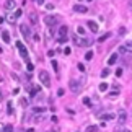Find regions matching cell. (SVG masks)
<instances>
[{
    "mask_svg": "<svg viewBox=\"0 0 132 132\" xmlns=\"http://www.w3.org/2000/svg\"><path fill=\"white\" fill-rule=\"evenodd\" d=\"M67 36H68V28L67 26H60L57 30V42L59 44H64L67 41Z\"/></svg>",
    "mask_w": 132,
    "mask_h": 132,
    "instance_id": "6da1fadb",
    "label": "cell"
},
{
    "mask_svg": "<svg viewBox=\"0 0 132 132\" xmlns=\"http://www.w3.org/2000/svg\"><path fill=\"white\" fill-rule=\"evenodd\" d=\"M68 88H70L73 93H80V91H82V82H78V80H70V82H68Z\"/></svg>",
    "mask_w": 132,
    "mask_h": 132,
    "instance_id": "7a4b0ae2",
    "label": "cell"
},
{
    "mask_svg": "<svg viewBox=\"0 0 132 132\" xmlns=\"http://www.w3.org/2000/svg\"><path fill=\"white\" fill-rule=\"evenodd\" d=\"M39 80L42 82L44 87H51V77H49V73H47L46 70H42V72L39 73Z\"/></svg>",
    "mask_w": 132,
    "mask_h": 132,
    "instance_id": "3957f363",
    "label": "cell"
},
{
    "mask_svg": "<svg viewBox=\"0 0 132 132\" xmlns=\"http://www.w3.org/2000/svg\"><path fill=\"white\" fill-rule=\"evenodd\" d=\"M16 47H18V51H20V56H21L25 60H28V51H26V47L23 46V42L16 41Z\"/></svg>",
    "mask_w": 132,
    "mask_h": 132,
    "instance_id": "277c9868",
    "label": "cell"
},
{
    "mask_svg": "<svg viewBox=\"0 0 132 132\" xmlns=\"http://www.w3.org/2000/svg\"><path fill=\"white\" fill-rule=\"evenodd\" d=\"M20 31H21L23 36H25V39L30 41V38H31V31L28 30V25H21V26H20Z\"/></svg>",
    "mask_w": 132,
    "mask_h": 132,
    "instance_id": "5b68a950",
    "label": "cell"
},
{
    "mask_svg": "<svg viewBox=\"0 0 132 132\" xmlns=\"http://www.w3.org/2000/svg\"><path fill=\"white\" fill-rule=\"evenodd\" d=\"M73 41H75V44H77V46H85V47L91 44V41H88V39H78L77 36H73Z\"/></svg>",
    "mask_w": 132,
    "mask_h": 132,
    "instance_id": "8992f818",
    "label": "cell"
},
{
    "mask_svg": "<svg viewBox=\"0 0 132 132\" xmlns=\"http://www.w3.org/2000/svg\"><path fill=\"white\" fill-rule=\"evenodd\" d=\"M73 10H75V11H78V13H87V10H88V8H87L85 5L75 3V5H73Z\"/></svg>",
    "mask_w": 132,
    "mask_h": 132,
    "instance_id": "52a82bcc",
    "label": "cell"
},
{
    "mask_svg": "<svg viewBox=\"0 0 132 132\" xmlns=\"http://www.w3.org/2000/svg\"><path fill=\"white\" fill-rule=\"evenodd\" d=\"M44 21H46V25H47V26H54V25L57 23V18H56V16H46V18H44Z\"/></svg>",
    "mask_w": 132,
    "mask_h": 132,
    "instance_id": "ba28073f",
    "label": "cell"
},
{
    "mask_svg": "<svg viewBox=\"0 0 132 132\" xmlns=\"http://www.w3.org/2000/svg\"><path fill=\"white\" fill-rule=\"evenodd\" d=\"M3 7H5V10H11V8H15V7H16V2H13V0H7Z\"/></svg>",
    "mask_w": 132,
    "mask_h": 132,
    "instance_id": "9c48e42d",
    "label": "cell"
},
{
    "mask_svg": "<svg viewBox=\"0 0 132 132\" xmlns=\"http://www.w3.org/2000/svg\"><path fill=\"white\" fill-rule=\"evenodd\" d=\"M87 25H88V28H90V30H91L93 33H98V25H96L95 21H88Z\"/></svg>",
    "mask_w": 132,
    "mask_h": 132,
    "instance_id": "30bf717a",
    "label": "cell"
},
{
    "mask_svg": "<svg viewBox=\"0 0 132 132\" xmlns=\"http://www.w3.org/2000/svg\"><path fill=\"white\" fill-rule=\"evenodd\" d=\"M117 119H119V124H124V122H126V119H127V114H126V111H121Z\"/></svg>",
    "mask_w": 132,
    "mask_h": 132,
    "instance_id": "8fae6325",
    "label": "cell"
},
{
    "mask_svg": "<svg viewBox=\"0 0 132 132\" xmlns=\"http://www.w3.org/2000/svg\"><path fill=\"white\" fill-rule=\"evenodd\" d=\"M2 39H3V42H10V33L8 31H3L2 33Z\"/></svg>",
    "mask_w": 132,
    "mask_h": 132,
    "instance_id": "7c38bea8",
    "label": "cell"
},
{
    "mask_svg": "<svg viewBox=\"0 0 132 132\" xmlns=\"http://www.w3.org/2000/svg\"><path fill=\"white\" fill-rule=\"evenodd\" d=\"M116 60H117V54H113V56L108 59V64H109V65H113V64H116Z\"/></svg>",
    "mask_w": 132,
    "mask_h": 132,
    "instance_id": "4fadbf2b",
    "label": "cell"
},
{
    "mask_svg": "<svg viewBox=\"0 0 132 132\" xmlns=\"http://www.w3.org/2000/svg\"><path fill=\"white\" fill-rule=\"evenodd\" d=\"M101 119H103V121H113V119H114V114H111V113H109V114H103Z\"/></svg>",
    "mask_w": 132,
    "mask_h": 132,
    "instance_id": "5bb4252c",
    "label": "cell"
},
{
    "mask_svg": "<svg viewBox=\"0 0 132 132\" xmlns=\"http://www.w3.org/2000/svg\"><path fill=\"white\" fill-rule=\"evenodd\" d=\"M30 20H31V23H33V25H38V23H39L38 15H34V13H31V15H30Z\"/></svg>",
    "mask_w": 132,
    "mask_h": 132,
    "instance_id": "9a60e30c",
    "label": "cell"
},
{
    "mask_svg": "<svg viewBox=\"0 0 132 132\" xmlns=\"http://www.w3.org/2000/svg\"><path fill=\"white\" fill-rule=\"evenodd\" d=\"M39 90H41L39 87H33V88H31V91H30V96H31V98H33V96H36V93H38Z\"/></svg>",
    "mask_w": 132,
    "mask_h": 132,
    "instance_id": "2e32d148",
    "label": "cell"
},
{
    "mask_svg": "<svg viewBox=\"0 0 132 132\" xmlns=\"http://www.w3.org/2000/svg\"><path fill=\"white\" fill-rule=\"evenodd\" d=\"M119 52H121V54H124V56H127V54H131V52H129V51L126 49V46H124V44H122V46H119Z\"/></svg>",
    "mask_w": 132,
    "mask_h": 132,
    "instance_id": "e0dca14e",
    "label": "cell"
},
{
    "mask_svg": "<svg viewBox=\"0 0 132 132\" xmlns=\"http://www.w3.org/2000/svg\"><path fill=\"white\" fill-rule=\"evenodd\" d=\"M7 113L8 114H13V104H11V101L7 103Z\"/></svg>",
    "mask_w": 132,
    "mask_h": 132,
    "instance_id": "ac0fdd59",
    "label": "cell"
},
{
    "mask_svg": "<svg viewBox=\"0 0 132 132\" xmlns=\"http://www.w3.org/2000/svg\"><path fill=\"white\" fill-rule=\"evenodd\" d=\"M46 109H47V108H41V106H36V108H34V113H38V114H41V113H42V114H44V113H46Z\"/></svg>",
    "mask_w": 132,
    "mask_h": 132,
    "instance_id": "d6986e66",
    "label": "cell"
},
{
    "mask_svg": "<svg viewBox=\"0 0 132 132\" xmlns=\"http://www.w3.org/2000/svg\"><path fill=\"white\" fill-rule=\"evenodd\" d=\"M106 90H108V83H106V82L99 83V91H106Z\"/></svg>",
    "mask_w": 132,
    "mask_h": 132,
    "instance_id": "ffe728a7",
    "label": "cell"
},
{
    "mask_svg": "<svg viewBox=\"0 0 132 132\" xmlns=\"http://www.w3.org/2000/svg\"><path fill=\"white\" fill-rule=\"evenodd\" d=\"M85 132H98V127H96V126H88Z\"/></svg>",
    "mask_w": 132,
    "mask_h": 132,
    "instance_id": "44dd1931",
    "label": "cell"
},
{
    "mask_svg": "<svg viewBox=\"0 0 132 132\" xmlns=\"http://www.w3.org/2000/svg\"><path fill=\"white\" fill-rule=\"evenodd\" d=\"M3 132H13V126H11V124H7L5 129H3Z\"/></svg>",
    "mask_w": 132,
    "mask_h": 132,
    "instance_id": "7402d4cb",
    "label": "cell"
},
{
    "mask_svg": "<svg viewBox=\"0 0 132 132\" xmlns=\"http://www.w3.org/2000/svg\"><path fill=\"white\" fill-rule=\"evenodd\" d=\"M85 59H87V60H91V59H93V52H91V51H88V52L85 54Z\"/></svg>",
    "mask_w": 132,
    "mask_h": 132,
    "instance_id": "603a6c76",
    "label": "cell"
},
{
    "mask_svg": "<svg viewBox=\"0 0 132 132\" xmlns=\"http://www.w3.org/2000/svg\"><path fill=\"white\" fill-rule=\"evenodd\" d=\"M108 38H109V33L103 34V36H101V38H99V39H98V42H103V41H106V39H108Z\"/></svg>",
    "mask_w": 132,
    "mask_h": 132,
    "instance_id": "cb8c5ba5",
    "label": "cell"
},
{
    "mask_svg": "<svg viewBox=\"0 0 132 132\" xmlns=\"http://www.w3.org/2000/svg\"><path fill=\"white\" fill-rule=\"evenodd\" d=\"M26 70H28L30 73H31V72L34 70V67H33V64H31V62H28V64H26Z\"/></svg>",
    "mask_w": 132,
    "mask_h": 132,
    "instance_id": "d4e9b609",
    "label": "cell"
},
{
    "mask_svg": "<svg viewBox=\"0 0 132 132\" xmlns=\"http://www.w3.org/2000/svg\"><path fill=\"white\" fill-rule=\"evenodd\" d=\"M21 13H23V11H21V8H18V10H15V13H13V15H15V18H20V16H21Z\"/></svg>",
    "mask_w": 132,
    "mask_h": 132,
    "instance_id": "484cf974",
    "label": "cell"
},
{
    "mask_svg": "<svg viewBox=\"0 0 132 132\" xmlns=\"http://www.w3.org/2000/svg\"><path fill=\"white\" fill-rule=\"evenodd\" d=\"M109 75V68H104V70H101V77L104 78V77H108Z\"/></svg>",
    "mask_w": 132,
    "mask_h": 132,
    "instance_id": "4316f807",
    "label": "cell"
},
{
    "mask_svg": "<svg viewBox=\"0 0 132 132\" xmlns=\"http://www.w3.org/2000/svg\"><path fill=\"white\" fill-rule=\"evenodd\" d=\"M124 46H126V49H127V51H129V52L132 54V42H126Z\"/></svg>",
    "mask_w": 132,
    "mask_h": 132,
    "instance_id": "83f0119b",
    "label": "cell"
},
{
    "mask_svg": "<svg viewBox=\"0 0 132 132\" xmlns=\"http://www.w3.org/2000/svg\"><path fill=\"white\" fill-rule=\"evenodd\" d=\"M20 104H21L23 108H26V106H28V101H26L25 98H21V99H20Z\"/></svg>",
    "mask_w": 132,
    "mask_h": 132,
    "instance_id": "f1b7e54d",
    "label": "cell"
},
{
    "mask_svg": "<svg viewBox=\"0 0 132 132\" xmlns=\"http://www.w3.org/2000/svg\"><path fill=\"white\" fill-rule=\"evenodd\" d=\"M77 33H78V34H85V30H83V26H78V28H77Z\"/></svg>",
    "mask_w": 132,
    "mask_h": 132,
    "instance_id": "f546056e",
    "label": "cell"
},
{
    "mask_svg": "<svg viewBox=\"0 0 132 132\" xmlns=\"http://www.w3.org/2000/svg\"><path fill=\"white\" fill-rule=\"evenodd\" d=\"M64 93H65L64 88H59V90H57V96H64Z\"/></svg>",
    "mask_w": 132,
    "mask_h": 132,
    "instance_id": "4dcf8cb0",
    "label": "cell"
},
{
    "mask_svg": "<svg viewBox=\"0 0 132 132\" xmlns=\"http://www.w3.org/2000/svg\"><path fill=\"white\" fill-rule=\"evenodd\" d=\"M78 70H80V72H85V70H87V68H85V65H83L82 62L78 64Z\"/></svg>",
    "mask_w": 132,
    "mask_h": 132,
    "instance_id": "1f68e13d",
    "label": "cell"
},
{
    "mask_svg": "<svg viewBox=\"0 0 132 132\" xmlns=\"http://www.w3.org/2000/svg\"><path fill=\"white\" fill-rule=\"evenodd\" d=\"M70 52H72L70 47H65V49H64V54H65V56H70Z\"/></svg>",
    "mask_w": 132,
    "mask_h": 132,
    "instance_id": "d6a6232c",
    "label": "cell"
},
{
    "mask_svg": "<svg viewBox=\"0 0 132 132\" xmlns=\"http://www.w3.org/2000/svg\"><path fill=\"white\" fill-rule=\"evenodd\" d=\"M46 8H47V10H54V5H52V3H46Z\"/></svg>",
    "mask_w": 132,
    "mask_h": 132,
    "instance_id": "836d02e7",
    "label": "cell"
},
{
    "mask_svg": "<svg viewBox=\"0 0 132 132\" xmlns=\"http://www.w3.org/2000/svg\"><path fill=\"white\" fill-rule=\"evenodd\" d=\"M121 75H122V68H117L116 70V77H121Z\"/></svg>",
    "mask_w": 132,
    "mask_h": 132,
    "instance_id": "e575fe53",
    "label": "cell"
},
{
    "mask_svg": "<svg viewBox=\"0 0 132 132\" xmlns=\"http://www.w3.org/2000/svg\"><path fill=\"white\" fill-rule=\"evenodd\" d=\"M83 103H85L87 106H91V101H90V99H88V98H85V99H83Z\"/></svg>",
    "mask_w": 132,
    "mask_h": 132,
    "instance_id": "d590c367",
    "label": "cell"
},
{
    "mask_svg": "<svg viewBox=\"0 0 132 132\" xmlns=\"http://www.w3.org/2000/svg\"><path fill=\"white\" fill-rule=\"evenodd\" d=\"M3 129H5V126H3V124L0 122V132H3Z\"/></svg>",
    "mask_w": 132,
    "mask_h": 132,
    "instance_id": "8d00e7d4",
    "label": "cell"
},
{
    "mask_svg": "<svg viewBox=\"0 0 132 132\" xmlns=\"http://www.w3.org/2000/svg\"><path fill=\"white\" fill-rule=\"evenodd\" d=\"M3 21H5V16H0V25H2Z\"/></svg>",
    "mask_w": 132,
    "mask_h": 132,
    "instance_id": "74e56055",
    "label": "cell"
},
{
    "mask_svg": "<svg viewBox=\"0 0 132 132\" xmlns=\"http://www.w3.org/2000/svg\"><path fill=\"white\" fill-rule=\"evenodd\" d=\"M26 132H34V129H28V131H26Z\"/></svg>",
    "mask_w": 132,
    "mask_h": 132,
    "instance_id": "f35d334b",
    "label": "cell"
},
{
    "mask_svg": "<svg viewBox=\"0 0 132 132\" xmlns=\"http://www.w3.org/2000/svg\"><path fill=\"white\" fill-rule=\"evenodd\" d=\"M0 101H2V93H0Z\"/></svg>",
    "mask_w": 132,
    "mask_h": 132,
    "instance_id": "ab89813d",
    "label": "cell"
},
{
    "mask_svg": "<svg viewBox=\"0 0 132 132\" xmlns=\"http://www.w3.org/2000/svg\"><path fill=\"white\" fill-rule=\"evenodd\" d=\"M0 54H2V47H0Z\"/></svg>",
    "mask_w": 132,
    "mask_h": 132,
    "instance_id": "60d3db41",
    "label": "cell"
},
{
    "mask_svg": "<svg viewBox=\"0 0 132 132\" xmlns=\"http://www.w3.org/2000/svg\"><path fill=\"white\" fill-rule=\"evenodd\" d=\"M124 132H131V131H124Z\"/></svg>",
    "mask_w": 132,
    "mask_h": 132,
    "instance_id": "b9f144b4",
    "label": "cell"
},
{
    "mask_svg": "<svg viewBox=\"0 0 132 132\" xmlns=\"http://www.w3.org/2000/svg\"><path fill=\"white\" fill-rule=\"evenodd\" d=\"M116 132H119V131H116Z\"/></svg>",
    "mask_w": 132,
    "mask_h": 132,
    "instance_id": "7bdbcfd3",
    "label": "cell"
}]
</instances>
